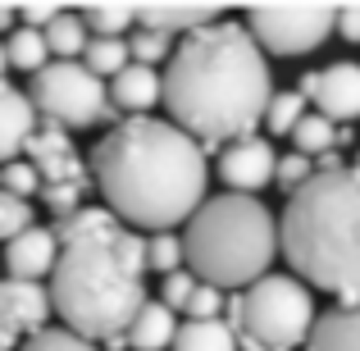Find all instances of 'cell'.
<instances>
[{
  "label": "cell",
  "mask_w": 360,
  "mask_h": 351,
  "mask_svg": "<svg viewBox=\"0 0 360 351\" xmlns=\"http://www.w3.org/2000/svg\"><path fill=\"white\" fill-rule=\"evenodd\" d=\"M274 101V73L246 23L214 18L210 27L183 37L165 64L169 123L201 146H233L251 137Z\"/></svg>",
  "instance_id": "cell-1"
},
{
  "label": "cell",
  "mask_w": 360,
  "mask_h": 351,
  "mask_svg": "<svg viewBox=\"0 0 360 351\" xmlns=\"http://www.w3.org/2000/svg\"><path fill=\"white\" fill-rule=\"evenodd\" d=\"M91 183L128 229L174 233L205 205V146L169 119H123L91 146Z\"/></svg>",
  "instance_id": "cell-2"
},
{
  "label": "cell",
  "mask_w": 360,
  "mask_h": 351,
  "mask_svg": "<svg viewBox=\"0 0 360 351\" xmlns=\"http://www.w3.org/2000/svg\"><path fill=\"white\" fill-rule=\"evenodd\" d=\"M60 260L51 274V306L64 328L87 343L128 333L146 306V237L128 229L105 205H82L60 219Z\"/></svg>",
  "instance_id": "cell-3"
},
{
  "label": "cell",
  "mask_w": 360,
  "mask_h": 351,
  "mask_svg": "<svg viewBox=\"0 0 360 351\" xmlns=\"http://www.w3.org/2000/svg\"><path fill=\"white\" fill-rule=\"evenodd\" d=\"M278 242L306 288L333 292L338 306H360V165L315 174L292 192L278 219Z\"/></svg>",
  "instance_id": "cell-4"
},
{
  "label": "cell",
  "mask_w": 360,
  "mask_h": 351,
  "mask_svg": "<svg viewBox=\"0 0 360 351\" xmlns=\"http://www.w3.org/2000/svg\"><path fill=\"white\" fill-rule=\"evenodd\" d=\"M183 255L187 269L210 288L219 292L251 288L269 274L274 255H283L278 219L269 215V205L260 196H242V192L205 196V205L187 219Z\"/></svg>",
  "instance_id": "cell-5"
},
{
  "label": "cell",
  "mask_w": 360,
  "mask_h": 351,
  "mask_svg": "<svg viewBox=\"0 0 360 351\" xmlns=\"http://www.w3.org/2000/svg\"><path fill=\"white\" fill-rule=\"evenodd\" d=\"M315 319V297L297 274H264L229 301V324L242 351H297Z\"/></svg>",
  "instance_id": "cell-6"
},
{
  "label": "cell",
  "mask_w": 360,
  "mask_h": 351,
  "mask_svg": "<svg viewBox=\"0 0 360 351\" xmlns=\"http://www.w3.org/2000/svg\"><path fill=\"white\" fill-rule=\"evenodd\" d=\"M27 96L46 123H60V128H96V123L115 119L110 87L78 60H51L41 73H32Z\"/></svg>",
  "instance_id": "cell-7"
},
{
  "label": "cell",
  "mask_w": 360,
  "mask_h": 351,
  "mask_svg": "<svg viewBox=\"0 0 360 351\" xmlns=\"http://www.w3.org/2000/svg\"><path fill=\"white\" fill-rule=\"evenodd\" d=\"M333 9H255L246 18V32L269 55H310L333 37Z\"/></svg>",
  "instance_id": "cell-8"
},
{
  "label": "cell",
  "mask_w": 360,
  "mask_h": 351,
  "mask_svg": "<svg viewBox=\"0 0 360 351\" xmlns=\"http://www.w3.org/2000/svg\"><path fill=\"white\" fill-rule=\"evenodd\" d=\"M51 310H55L51 288L23 279H0V351H14L32 333H41Z\"/></svg>",
  "instance_id": "cell-9"
},
{
  "label": "cell",
  "mask_w": 360,
  "mask_h": 351,
  "mask_svg": "<svg viewBox=\"0 0 360 351\" xmlns=\"http://www.w3.org/2000/svg\"><path fill=\"white\" fill-rule=\"evenodd\" d=\"M301 96L315 106V115H324L328 123L347 128L352 119H360V64L338 60L328 69L306 73L301 78Z\"/></svg>",
  "instance_id": "cell-10"
},
{
  "label": "cell",
  "mask_w": 360,
  "mask_h": 351,
  "mask_svg": "<svg viewBox=\"0 0 360 351\" xmlns=\"http://www.w3.org/2000/svg\"><path fill=\"white\" fill-rule=\"evenodd\" d=\"M27 165L41 174V187H91V169L78 160L69 128L60 123H37L32 141H27Z\"/></svg>",
  "instance_id": "cell-11"
},
{
  "label": "cell",
  "mask_w": 360,
  "mask_h": 351,
  "mask_svg": "<svg viewBox=\"0 0 360 351\" xmlns=\"http://www.w3.org/2000/svg\"><path fill=\"white\" fill-rule=\"evenodd\" d=\"M274 174H278V151H274L269 137H255V132L224 146V155H219V178L229 183V192L255 196L260 187L274 183Z\"/></svg>",
  "instance_id": "cell-12"
},
{
  "label": "cell",
  "mask_w": 360,
  "mask_h": 351,
  "mask_svg": "<svg viewBox=\"0 0 360 351\" xmlns=\"http://www.w3.org/2000/svg\"><path fill=\"white\" fill-rule=\"evenodd\" d=\"M55 260H60V237L55 229H27L18 233L14 242H5V269L9 279H23V283H41L55 274Z\"/></svg>",
  "instance_id": "cell-13"
},
{
  "label": "cell",
  "mask_w": 360,
  "mask_h": 351,
  "mask_svg": "<svg viewBox=\"0 0 360 351\" xmlns=\"http://www.w3.org/2000/svg\"><path fill=\"white\" fill-rule=\"evenodd\" d=\"M37 132V106L27 91L0 82V165H14L18 151H27Z\"/></svg>",
  "instance_id": "cell-14"
},
{
  "label": "cell",
  "mask_w": 360,
  "mask_h": 351,
  "mask_svg": "<svg viewBox=\"0 0 360 351\" xmlns=\"http://www.w3.org/2000/svg\"><path fill=\"white\" fill-rule=\"evenodd\" d=\"M110 101L119 110H128L132 119H141V110L165 106V73L146 69V64H128L115 82H110Z\"/></svg>",
  "instance_id": "cell-15"
},
{
  "label": "cell",
  "mask_w": 360,
  "mask_h": 351,
  "mask_svg": "<svg viewBox=\"0 0 360 351\" xmlns=\"http://www.w3.org/2000/svg\"><path fill=\"white\" fill-rule=\"evenodd\" d=\"M306 351H360V306H333L315 319Z\"/></svg>",
  "instance_id": "cell-16"
},
{
  "label": "cell",
  "mask_w": 360,
  "mask_h": 351,
  "mask_svg": "<svg viewBox=\"0 0 360 351\" xmlns=\"http://www.w3.org/2000/svg\"><path fill=\"white\" fill-rule=\"evenodd\" d=\"M174 338H178V324H174V310L165 301H146L137 310V319L128 324L132 351H165V347H174Z\"/></svg>",
  "instance_id": "cell-17"
},
{
  "label": "cell",
  "mask_w": 360,
  "mask_h": 351,
  "mask_svg": "<svg viewBox=\"0 0 360 351\" xmlns=\"http://www.w3.org/2000/svg\"><path fill=\"white\" fill-rule=\"evenodd\" d=\"M137 23L150 27V32H165V37H192L201 27L214 23L210 9H174V5H150V9H137Z\"/></svg>",
  "instance_id": "cell-18"
},
{
  "label": "cell",
  "mask_w": 360,
  "mask_h": 351,
  "mask_svg": "<svg viewBox=\"0 0 360 351\" xmlns=\"http://www.w3.org/2000/svg\"><path fill=\"white\" fill-rule=\"evenodd\" d=\"M342 141H352V132L338 128V123H328L324 115H315V110H310V115L297 123V132H292V151H301V155H310V160L333 155Z\"/></svg>",
  "instance_id": "cell-19"
},
{
  "label": "cell",
  "mask_w": 360,
  "mask_h": 351,
  "mask_svg": "<svg viewBox=\"0 0 360 351\" xmlns=\"http://www.w3.org/2000/svg\"><path fill=\"white\" fill-rule=\"evenodd\" d=\"M174 351H242L229 319H187L174 338Z\"/></svg>",
  "instance_id": "cell-20"
},
{
  "label": "cell",
  "mask_w": 360,
  "mask_h": 351,
  "mask_svg": "<svg viewBox=\"0 0 360 351\" xmlns=\"http://www.w3.org/2000/svg\"><path fill=\"white\" fill-rule=\"evenodd\" d=\"M132 64V51H128V37H91L87 51H82V69L96 73L101 82L105 78H119L123 69Z\"/></svg>",
  "instance_id": "cell-21"
},
{
  "label": "cell",
  "mask_w": 360,
  "mask_h": 351,
  "mask_svg": "<svg viewBox=\"0 0 360 351\" xmlns=\"http://www.w3.org/2000/svg\"><path fill=\"white\" fill-rule=\"evenodd\" d=\"M46 46H51V55L55 60H78L82 51H87V42H91V32H87V23H82V14H69L64 9L60 18H55L51 27H46Z\"/></svg>",
  "instance_id": "cell-22"
},
{
  "label": "cell",
  "mask_w": 360,
  "mask_h": 351,
  "mask_svg": "<svg viewBox=\"0 0 360 351\" xmlns=\"http://www.w3.org/2000/svg\"><path fill=\"white\" fill-rule=\"evenodd\" d=\"M5 55H9V64L23 69V73H41L46 64H51V46H46V37L37 32V27H14L9 42H5Z\"/></svg>",
  "instance_id": "cell-23"
},
{
  "label": "cell",
  "mask_w": 360,
  "mask_h": 351,
  "mask_svg": "<svg viewBox=\"0 0 360 351\" xmlns=\"http://www.w3.org/2000/svg\"><path fill=\"white\" fill-rule=\"evenodd\" d=\"M310 101L301 96V91H274L269 110H264V128H269V137H292L297 132V123L310 115Z\"/></svg>",
  "instance_id": "cell-24"
},
{
  "label": "cell",
  "mask_w": 360,
  "mask_h": 351,
  "mask_svg": "<svg viewBox=\"0 0 360 351\" xmlns=\"http://www.w3.org/2000/svg\"><path fill=\"white\" fill-rule=\"evenodd\" d=\"M183 237L178 233H150L146 237V269H155V274H178L183 269Z\"/></svg>",
  "instance_id": "cell-25"
},
{
  "label": "cell",
  "mask_w": 360,
  "mask_h": 351,
  "mask_svg": "<svg viewBox=\"0 0 360 351\" xmlns=\"http://www.w3.org/2000/svg\"><path fill=\"white\" fill-rule=\"evenodd\" d=\"M128 51H132V64H146V69H155L160 60H174V42H169L165 32H150V27H137V32L128 37Z\"/></svg>",
  "instance_id": "cell-26"
},
{
  "label": "cell",
  "mask_w": 360,
  "mask_h": 351,
  "mask_svg": "<svg viewBox=\"0 0 360 351\" xmlns=\"http://www.w3.org/2000/svg\"><path fill=\"white\" fill-rule=\"evenodd\" d=\"M27 229H32V201H23V196L0 187V242H14Z\"/></svg>",
  "instance_id": "cell-27"
},
{
  "label": "cell",
  "mask_w": 360,
  "mask_h": 351,
  "mask_svg": "<svg viewBox=\"0 0 360 351\" xmlns=\"http://www.w3.org/2000/svg\"><path fill=\"white\" fill-rule=\"evenodd\" d=\"M82 23L91 37H128V27L137 23V9H87Z\"/></svg>",
  "instance_id": "cell-28"
},
{
  "label": "cell",
  "mask_w": 360,
  "mask_h": 351,
  "mask_svg": "<svg viewBox=\"0 0 360 351\" xmlns=\"http://www.w3.org/2000/svg\"><path fill=\"white\" fill-rule=\"evenodd\" d=\"M315 178V160L301 155V151H288V155H278V174H274V183L283 187V192H301V187Z\"/></svg>",
  "instance_id": "cell-29"
},
{
  "label": "cell",
  "mask_w": 360,
  "mask_h": 351,
  "mask_svg": "<svg viewBox=\"0 0 360 351\" xmlns=\"http://www.w3.org/2000/svg\"><path fill=\"white\" fill-rule=\"evenodd\" d=\"M18 351H96V343L69 333V328H41V333H32Z\"/></svg>",
  "instance_id": "cell-30"
},
{
  "label": "cell",
  "mask_w": 360,
  "mask_h": 351,
  "mask_svg": "<svg viewBox=\"0 0 360 351\" xmlns=\"http://www.w3.org/2000/svg\"><path fill=\"white\" fill-rule=\"evenodd\" d=\"M0 183H5V192L23 196V201L41 192V174H37L27 160H14V165H5V169H0Z\"/></svg>",
  "instance_id": "cell-31"
},
{
  "label": "cell",
  "mask_w": 360,
  "mask_h": 351,
  "mask_svg": "<svg viewBox=\"0 0 360 351\" xmlns=\"http://www.w3.org/2000/svg\"><path fill=\"white\" fill-rule=\"evenodd\" d=\"M196 283H201V279H196L192 269H178V274H169V279H165V288H160V292H165L160 301H165L169 310H183V315H187V301H192Z\"/></svg>",
  "instance_id": "cell-32"
},
{
  "label": "cell",
  "mask_w": 360,
  "mask_h": 351,
  "mask_svg": "<svg viewBox=\"0 0 360 351\" xmlns=\"http://www.w3.org/2000/svg\"><path fill=\"white\" fill-rule=\"evenodd\" d=\"M82 196H87V187H41V201L51 215H60V219H69V215L82 210Z\"/></svg>",
  "instance_id": "cell-33"
},
{
  "label": "cell",
  "mask_w": 360,
  "mask_h": 351,
  "mask_svg": "<svg viewBox=\"0 0 360 351\" xmlns=\"http://www.w3.org/2000/svg\"><path fill=\"white\" fill-rule=\"evenodd\" d=\"M224 297H229V292L210 288V283H196L192 301H187V319H219V310H224Z\"/></svg>",
  "instance_id": "cell-34"
},
{
  "label": "cell",
  "mask_w": 360,
  "mask_h": 351,
  "mask_svg": "<svg viewBox=\"0 0 360 351\" xmlns=\"http://www.w3.org/2000/svg\"><path fill=\"white\" fill-rule=\"evenodd\" d=\"M338 32L347 42H360V9H338Z\"/></svg>",
  "instance_id": "cell-35"
},
{
  "label": "cell",
  "mask_w": 360,
  "mask_h": 351,
  "mask_svg": "<svg viewBox=\"0 0 360 351\" xmlns=\"http://www.w3.org/2000/svg\"><path fill=\"white\" fill-rule=\"evenodd\" d=\"M5 64H9V55H5V42H0V82H5Z\"/></svg>",
  "instance_id": "cell-36"
},
{
  "label": "cell",
  "mask_w": 360,
  "mask_h": 351,
  "mask_svg": "<svg viewBox=\"0 0 360 351\" xmlns=\"http://www.w3.org/2000/svg\"><path fill=\"white\" fill-rule=\"evenodd\" d=\"M9 18H14V14H9V9H0V27H9Z\"/></svg>",
  "instance_id": "cell-37"
},
{
  "label": "cell",
  "mask_w": 360,
  "mask_h": 351,
  "mask_svg": "<svg viewBox=\"0 0 360 351\" xmlns=\"http://www.w3.org/2000/svg\"><path fill=\"white\" fill-rule=\"evenodd\" d=\"M356 165H360V160H356Z\"/></svg>",
  "instance_id": "cell-38"
}]
</instances>
